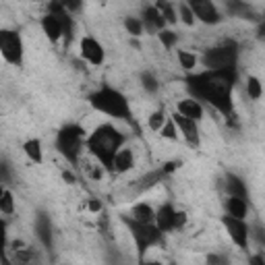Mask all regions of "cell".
I'll list each match as a JSON object with an SVG mask.
<instances>
[{"mask_svg": "<svg viewBox=\"0 0 265 265\" xmlns=\"http://www.w3.org/2000/svg\"><path fill=\"white\" fill-rule=\"evenodd\" d=\"M186 89L195 100L214 106L226 118L232 116V89L236 83V69L232 71H203L186 77Z\"/></svg>", "mask_w": 265, "mask_h": 265, "instance_id": "obj_1", "label": "cell"}, {"mask_svg": "<svg viewBox=\"0 0 265 265\" xmlns=\"http://www.w3.org/2000/svg\"><path fill=\"white\" fill-rule=\"evenodd\" d=\"M124 145V135L112 124H102L87 137L85 147L89 149V154L96 158L108 172H112V164H114L116 154Z\"/></svg>", "mask_w": 265, "mask_h": 265, "instance_id": "obj_2", "label": "cell"}, {"mask_svg": "<svg viewBox=\"0 0 265 265\" xmlns=\"http://www.w3.org/2000/svg\"><path fill=\"white\" fill-rule=\"evenodd\" d=\"M89 104L96 108L98 112H104V114H108L112 118L128 120V116H130L128 100L122 96L118 89H112V87H102L96 93H91Z\"/></svg>", "mask_w": 265, "mask_h": 265, "instance_id": "obj_3", "label": "cell"}, {"mask_svg": "<svg viewBox=\"0 0 265 265\" xmlns=\"http://www.w3.org/2000/svg\"><path fill=\"white\" fill-rule=\"evenodd\" d=\"M85 143H87L85 130L79 124H67L58 130V135H56V147H58V151L71 164H79Z\"/></svg>", "mask_w": 265, "mask_h": 265, "instance_id": "obj_4", "label": "cell"}, {"mask_svg": "<svg viewBox=\"0 0 265 265\" xmlns=\"http://www.w3.org/2000/svg\"><path fill=\"white\" fill-rule=\"evenodd\" d=\"M122 222L128 226V230H130V234H132V240H135V244H137V255H139V259L143 261L147 249L154 247V244H158V242L162 240V234H164V232L158 228L156 224H139V222H135V220L128 218V216H124Z\"/></svg>", "mask_w": 265, "mask_h": 265, "instance_id": "obj_5", "label": "cell"}, {"mask_svg": "<svg viewBox=\"0 0 265 265\" xmlns=\"http://www.w3.org/2000/svg\"><path fill=\"white\" fill-rule=\"evenodd\" d=\"M236 60L238 50L234 42H228L220 48H212L203 54V64L207 67V71H232L236 69Z\"/></svg>", "mask_w": 265, "mask_h": 265, "instance_id": "obj_6", "label": "cell"}, {"mask_svg": "<svg viewBox=\"0 0 265 265\" xmlns=\"http://www.w3.org/2000/svg\"><path fill=\"white\" fill-rule=\"evenodd\" d=\"M0 52H3L5 60L19 67L23 62V40L17 31H0Z\"/></svg>", "mask_w": 265, "mask_h": 265, "instance_id": "obj_7", "label": "cell"}, {"mask_svg": "<svg viewBox=\"0 0 265 265\" xmlns=\"http://www.w3.org/2000/svg\"><path fill=\"white\" fill-rule=\"evenodd\" d=\"M222 224L226 226V232H228V236L232 238V242L238 244V249H247L249 247L251 228L244 224V220H238V218H232V216H224Z\"/></svg>", "mask_w": 265, "mask_h": 265, "instance_id": "obj_8", "label": "cell"}, {"mask_svg": "<svg viewBox=\"0 0 265 265\" xmlns=\"http://www.w3.org/2000/svg\"><path fill=\"white\" fill-rule=\"evenodd\" d=\"M191 11H193V15L199 19V21H203V23H207V25H216V23H220V11L216 9V5L214 3H210V0H193L191 5Z\"/></svg>", "mask_w": 265, "mask_h": 265, "instance_id": "obj_9", "label": "cell"}, {"mask_svg": "<svg viewBox=\"0 0 265 265\" xmlns=\"http://www.w3.org/2000/svg\"><path fill=\"white\" fill-rule=\"evenodd\" d=\"M81 56L93 67H100L104 62V48L98 40H93V37L87 35L81 40Z\"/></svg>", "mask_w": 265, "mask_h": 265, "instance_id": "obj_10", "label": "cell"}, {"mask_svg": "<svg viewBox=\"0 0 265 265\" xmlns=\"http://www.w3.org/2000/svg\"><path fill=\"white\" fill-rule=\"evenodd\" d=\"M172 120L176 122V126H178V130L182 132V137L186 139V143L193 145V147H197V145H199V128H197V122L191 120V118H184L182 114H178V112H174V114H172Z\"/></svg>", "mask_w": 265, "mask_h": 265, "instance_id": "obj_11", "label": "cell"}, {"mask_svg": "<svg viewBox=\"0 0 265 265\" xmlns=\"http://www.w3.org/2000/svg\"><path fill=\"white\" fill-rule=\"evenodd\" d=\"M174 216H176V210L170 203L162 205L160 210L156 212V226L162 230V232H170L174 230Z\"/></svg>", "mask_w": 265, "mask_h": 265, "instance_id": "obj_12", "label": "cell"}, {"mask_svg": "<svg viewBox=\"0 0 265 265\" xmlns=\"http://www.w3.org/2000/svg\"><path fill=\"white\" fill-rule=\"evenodd\" d=\"M35 232H37V238L42 240L44 247L52 249V224H50V218L46 214H37V218H35Z\"/></svg>", "mask_w": 265, "mask_h": 265, "instance_id": "obj_13", "label": "cell"}, {"mask_svg": "<svg viewBox=\"0 0 265 265\" xmlns=\"http://www.w3.org/2000/svg\"><path fill=\"white\" fill-rule=\"evenodd\" d=\"M42 29L48 35L50 42H58L60 37H62V23H60V19L50 15V13L46 17H42Z\"/></svg>", "mask_w": 265, "mask_h": 265, "instance_id": "obj_14", "label": "cell"}, {"mask_svg": "<svg viewBox=\"0 0 265 265\" xmlns=\"http://www.w3.org/2000/svg\"><path fill=\"white\" fill-rule=\"evenodd\" d=\"M176 112L182 114L184 118H191V120H201L203 116V106L197 102V100H180L176 104Z\"/></svg>", "mask_w": 265, "mask_h": 265, "instance_id": "obj_15", "label": "cell"}, {"mask_svg": "<svg viewBox=\"0 0 265 265\" xmlns=\"http://www.w3.org/2000/svg\"><path fill=\"white\" fill-rule=\"evenodd\" d=\"M143 17H145V27L149 31H164L166 27V19L162 17V13L156 7H145L143 9Z\"/></svg>", "mask_w": 265, "mask_h": 265, "instance_id": "obj_16", "label": "cell"}, {"mask_svg": "<svg viewBox=\"0 0 265 265\" xmlns=\"http://www.w3.org/2000/svg\"><path fill=\"white\" fill-rule=\"evenodd\" d=\"M130 218L139 224H156V210L149 203H137L132 207Z\"/></svg>", "mask_w": 265, "mask_h": 265, "instance_id": "obj_17", "label": "cell"}, {"mask_svg": "<svg viewBox=\"0 0 265 265\" xmlns=\"http://www.w3.org/2000/svg\"><path fill=\"white\" fill-rule=\"evenodd\" d=\"M132 151L130 149H120L118 154H116V158H114V164H112V172L114 174H124V172H128V170L132 168Z\"/></svg>", "mask_w": 265, "mask_h": 265, "instance_id": "obj_18", "label": "cell"}, {"mask_svg": "<svg viewBox=\"0 0 265 265\" xmlns=\"http://www.w3.org/2000/svg\"><path fill=\"white\" fill-rule=\"evenodd\" d=\"M226 191H228L230 197H238V199L247 201V184H244V182H242L238 176H234V174L226 176Z\"/></svg>", "mask_w": 265, "mask_h": 265, "instance_id": "obj_19", "label": "cell"}, {"mask_svg": "<svg viewBox=\"0 0 265 265\" xmlns=\"http://www.w3.org/2000/svg\"><path fill=\"white\" fill-rule=\"evenodd\" d=\"M31 249L21 240L13 242V265H29L31 263Z\"/></svg>", "mask_w": 265, "mask_h": 265, "instance_id": "obj_20", "label": "cell"}, {"mask_svg": "<svg viewBox=\"0 0 265 265\" xmlns=\"http://www.w3.org/2000/svg\"><path fill=\"white\" fill-rule=\"evenodd\" d=\"M226 210H228V216L244 220V216H247V212H249V207H247V201H244V199L228 197V201H226Z\"/></svg>", "mask_w": 265, "mask_h": 265, "instance_id": "obj_21", "label": "cell"}, {"mask_svg": "<svg viewBox=\"0 0 265 265\" xmlns=\"http://www.w3.org/2000/svg\"><path fill=\"white\" fill-rule=\"evenodd\" d=\"M23 151H25V156H27L31 162H35V164H42V162H44V151H42L40 139H29V141H25Z\"/></svg>", "mask_w": 265, "mask_h": 265, "instance_id": "obj_22", "label": "cell"}, {"mask_svg": "<svg viewBox=\"0 0 265 265\" xmlns=\"http://www.w3.org/2000/svg\"><path fill=\"white\" fill-rule=\"evenodd\" d=\"M164 176H166V172H164L162 168H160V170H151V172H147V174L139 180L137 188H139V191H147V188H151V186H156L158 182H162Z\"/></svg>", "mask_w": 265, "mask_h": 265, "instance_id": "obj_23", "label": "cell"}, {"mask_svg": "<svg viewBox=\"0 0 265 265\" xmlns=\"http://www.w3.org/2000/svg\"><path fill=\"white\" fill-rule=\"evenodd\" d=\"M0 212H3L5 216H11L15 212V197H13V193L9 191V188H5V191L0 193Z\"/></svg>", "mask_w": 265, "mask_h": 265, "instance_id": "obj_24", "label": "cell"}, {"mask_svg": "<svg viewBox=\"0 0 265 265\" xmlns=\"http://www.w3.org/2000/svg\"><path fill=\"white\" fill-rule=\"evenodd\" d=\"M228 11H230L232 15H240V17H244V19H257V17L253 15L251 7L244 5V3H228Z\"/></svg>", "mask_w": 265, "mask_h": 265, "instance_id": "obj_25", "label": "cell"}, {"mask_svg": "<svg viewBox=\"0 0 265 265\" xmlns=\"http://www.w3.org/2000/svg\"><path fill=\"white\" fill-rule=\"evenodd\" d=\"M247 93H249V98H253V100H259L263 96V85H261V81L257 77H249L247 79Z\"/></svg>", "mask_w": 265, "mask_h": 265, "instance_id": "obj_26", "label": "cell"}, {"mask_svg": "<svg viewBox=\"0 0 265 265\" xmlns=\"http://www.w3.org/2000/svg\"><path fill=\"white\" fill-rule=\"evenodd\" d=\"M166 122H168L166 112H164V110H158V112H154V114L149 116V122H147V124H149L151 130H162Z\"/></svg>", "mask_w": 265, "mask_h": 265, "instance_id": "obj_27", "label": "cell"}, {"mask_svg": "<svg viewBox=\"0 0 265 265\" xmlns=\"http://www.w3.org/2000/svg\"><path fill=\"white\" fill-rule=\"evenodd\" d=\"M156 9L162 13V17L166 19L168 23H176V21H178V17H176V13H174V7L170 5V3H158Z\"/></svg>", "mask_w": 265, "mask_h": 265, "instance_id": "obj_28", "label": "cell"}, {"mask_svg": "<svg viewBox=\"0 0 265 265\" xmlns=\"http://www.w3.org/2000/svg\"><path fill=\"white\" fill-rule=\"evenodd\" d=\"M178 62H180V67H182L184 71H191V69H195V64H197V56L191 54V52L180 50V52H178Z\"/></svg>", "mask_w": 265, "mask_h": 265, "instance_id": "obj_29", "label": "cell"}, {"mask_svg": "<svg viewBox=\"0 0 265 265\" xmlns=\"http://www.w3.org/2000/svg\"><path fill=\"white\" fill-rule=\"evenodd\" d=\"M160 135H162L164 139H172V141H176V139H178V126H176V122H174L172 118H168V122H166L164 128L160 130Z\"/></svg>", "mask_w": 265, "mask_h": 265, "instance_id": "obj_30", "label": "cell"}, {"mask_svg": "<svg viewBox=\"0 0 265 265\" xmlns=\"http://www.w3.org/2000/svg\"><path fill=\"white\" fill-rule=\"evenodd\" d=\"M141 85H143V89L149 91V93H156V91L160 89L158 79H156L151 73H143V75H141Z\"/></svg>", "mask_w": 265, "mask_h": 265, "instance_id": "obj_31", "label": "cell"}, {"mask_svg": "<svg viewBox=\"0 0 265 265\" xmlns=\"http://www.w3.org/2000/svg\"><path fill=\"white\" fill-rule=\"evenodd\" d=\"M124 27L130 35H135V37L143 33V21H139V19H135V17H128L124 21Z\"/></svg>", "mask_w": 265, "mask_h": 265, "instance_id": "obj_32", "label": "cell"}, {"mask_svg": "<svg viewBox=\"0 0 265 265\" xmlns=\"http://www.w3.org/2000/svg\"><path fill=\"white\" fill-rule=\"evenodd\" d=\"M158 35H160V42H162V46H164L166 50H168V48H172V46L176 44V40H178L176 33H174V31H170V29H164V31H160Z\"/></svg>", "mask_w": 265, "mask_h": 265, "instance_id": "obj_33", "label": "cell"}, {"mask_svg": "<svg viewBox=\"0 0 265 265\" xmlns=\"http://www.w3.org/2000/svg\"><path fill=\"white\" fill-rule=\"evenodd\" d=\"M178 15H180L184 25H193L195 23V15H193V11H191V7H188V5H180L178 7Z\"/></svg>", "mask_w": 265, "mask_h": 265, "instance_id": "obj_34", "label": "cell"}, {"mask_svg": "<svg viewBox=\"0 0 265 265\" xmlns=\"http://www.w3.org/2000/svg\"><path fill=\"white\" fill-rule=\"evenodd\" d=\"M207 265H228V259L224 255H210L207 257Z\"/></svg>", "mask_w": 265, "mask_h": 265, "instance_id": "obj_35", "label": "cell"}, {"mask_svg": "<svg viewBox=\"0 0 265 265\" xmlns=\"http://www.w3.org/2000/svg\"><path fill=\"white\" fill-rule=\"evenodd\" d=\"M184 224H186V214L184 212H176V216H174V230H182Z\"/></svg>", "mask_w": 265, "mask_h": 265, "instance_id": "obj_36", "label": "cell"}, {"mask_svg": "<svg viewBox=\"0 0 265 265\" xmlns=\"http://www.w3.org/2000/svg\"><path fill=\"white\" fill-rule=\"evenodd\" d=\"M87 210H89V212H93V214H100V212L104 210V205H102V201H100V199H89Z\"/></svg>", "mask_w": 265, "mask_h": 265, "instance_id": "obj_37", "label": "cell"}, {"mask_svg": "<svg viewBox=\"0 0 265 265\" xmlns=\"http://www.w3.org/2000/svg\"><path fill=\"white\" fill-rule=\"evenodd\" d=\"M251 234H255V238H257L261 244H265V230H263V228H259V226H255V228L251 230Z\"/></svg>", "mask_w": 265, "mask_h": 265, "instance_id": "obj_38", "label": "cell"}, {"mask_svg": "<svg viewBox=\"0 0 265 265\" xmlns=\"http://www.w3.org/2000/svg\"><path fill=\"white\" fill-rule=\"evenodd\" d=\"M62 180H64L67 184H75V182H77L75 174H73V172H69V170H64V172H62Z\"/></svg>", "mask_w": 265, "mask_h": 265, "instance_id": "obj_39", "label": "cell"}, {"mask_svg": "<svg viewBox=\"0 0 265 265\" xmlns=\"http://www.w3.org/2000/svg\"><path fill=\"white\" fill-rule=\"evenodd\" d=\"M176 166H178L176 162H166V164L162 166V170H164L166 174H170V172H174V170H176Z\"/></svg>", "mask_w": 265, "mask_h": 265, "instance_id": "obj_40", "label": "cell"}, {"mask_svg": "<svg viewBox=\"0 0 265 265\" xmlns=\"http://www.w3.org/2000/svg\"><path fill=\"white\" fill-rule=\"evenodd\" d=\"M249 265H265V259H263L261 255H253V257L249 259Z\"/></svg>", "mask_w": 265, "mask_h": 265, "instance_id": "obj_41", "label": "cell"}, {"mask_svg": "<svg viewBox=\"0 0 265 265\" xmlns=\"http://www.w3.org/2000/svg\"><path fill=\"white\" fill-rule=\"evenodd\" d=\"M257 35L261 37V40H265V21L259 23V29H257Z\"/></svg>", "mask_w": 265, "mask_h": 265, "instance_id": "obj_42", "label": "cell"}, {"mask_svg": "<svg viewBox=\"0 0 265 265\" xmlns=\"http://www.w3.org/2000/svg\"><path fill=\"white\" fill-rule=\"evenodd\" d=\"M141 265H160V263H158V261H145V259H143Z\"/></svg>", "mask_w": 265, "mask_h": 265, "instance_id": "obj_43", "label": "cell"}]
</instances>
